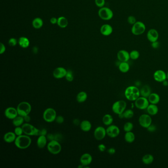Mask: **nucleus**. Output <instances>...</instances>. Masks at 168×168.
I'll use <instances>...</instances> for the list:
<instances>
[{"instance_id": "40", "label": "nucleus", "mask_w": 168, "mask_h": 168, "mask_svg": "<svg viewBox=\"0 0 168 168\" xmlns=\"http://www.w3.org/2000/svg\"><path fill=\"white\" fill-rule=\"evenodd\" d=\"M14 132L17 136L22 135L24 134L22 126L15 127V129L14 130Z\"/></svg>"}, {"instance_id": "10", "label": "nucleus", "mask_w": 168, "mask_h": 168, "mask_svg": "<svg viewBox=\"0 0 168 168\" xmlns=\"http://www.w3.org/2000/svg\"><path fill=\"white\" fill-rule=\"evenodd\" d=\"M149 100L147 98L144 97H139L135 101V106L138 109L140 110H146L149 105Z\"/></svg>"}, {"instance_id": "19", "label": "nucleus", "mask_w": 168, "mask_h": 168, "mask_svg": "<svg viewBox=\"0 0 168 168\" xmlns=\"http://www.w3.org/2000/svg\"><path fill=\"white\" fill-rule=\"evenodd\" d=\"M117 57L119 62H128L130 57V53L125 50H120L117 52Z\"/></svg>"}, {"instance_id": "43", "label": "nucleus", "mask_w": 168, "mask_h": 168, "mask_svg": "<svg viewBox=\"0 0 168 168\" xmlns=\"http://www.w3.org/2000/svg\"><path fill=\"white\" fill-rule=\"evenodd\" d=\"M64 118L63 116H61V115H60V116H57V117L56 118V122L59 124H62V123L64 122Z\"/></svg>"}, {"instance_id": "34", "label": "nucleus", "mask_w": 168, "mask_h": 168, "mask_svg": "<svg viewBox=\"0 0 168 168\" xmlns=\"http://www.w3.org/2000/svg\"><path fill=\"white\" fill-rule=\"evenodd\" d=\"M24 117L19 115L12 120V124L15 127L22 126L24 124Z\"/></svg>"}, {"instance_id": "8", "label": "nucleus", "mask_w": 168, "mask_h": 168, "mask_svg": "<svg viewBox=\"0 0 168 168\" xmlns=\"http://www.w3.org/2000/svg\"><path fill=\"white\" fill-rule=\"evenodd\" d=\"M146 30V25L143 22L137 21L132 25L131 32L133 35L139 36L144 34Z\"/></svg>"}, {"instance_id": "29", "label": "nucleus", "mask_w": 168, "mask_h": 168, "mask_svg": "<svg viewBox=\"0 0 168 168\" xmlns=\"http://www.w3.org/2000/svg\"><path fill=\"white\" fill-rule=\"evenodd\" d=\"M18 44L22 48H26L30 45V41L28 38L25 37H21L18 39Z\"/></svg>"}, {"instance_id": "55", "label": "nucleus", "mask_w": 168, "mask_h": 168, "mask_svg": "<svg viewBox=\"0 0 168 168\" xmlns=\"http://www.w3.org/2000/svg\"><path fill=\"white\" fill-rule=\"evenodd\" d=\"M50 22L51 23V24H57V22H58V19L55 18V17H52V18L50 20Z\"/></svg>"}, {"instance_id": "1", "label": "nucleus", "mask_w": 168, "mask_h": 168, "mask_svg": "<svg viewBox=\"0 0 168 168\" xmlns=\"http://www.w3.org/2000/svg\"><path fill=\"white\" fill-rule=\"evenodd\" d=\"M16 147L20 149H28L32 144V139L29 136L25 134L17 136L14 141Z\"/></svg>"}, {"instance_id": "33", "label": "nucleus", "mask_w": 168, "mask_h": 168, "mask_svg": "<svg viewBox=\"0 0 168 168\" xmlns=\"http://www.w3.org/2000/svg\"><path fill=\"white\" fill-rule=\"evenodd\" d=\"M134 115V113L133 111L131 109H128V110H125L123 113L118 115L119 118L125 119H130L132 118V117H133Z\"/></svg>"}, {"instance_id": "45", "label": "nucleus", "mask_w": 168, "mask_h": 168, "mask_svg": "<svg viewBox=\"0 0 168 168\" xmlns=\"http://www.w3.org/2000/svg\"><path fill=\"white\" fill-rule=\"evenodd\" d=\"M98 149H99L100 151L101 152H103L105 151L106 150V146L103 144H99V146H98Z\"/></svg>"}, {"instance_id": "46", "label": "nucleus", "mask_w": 168, "mask_h": 168, "mask_svg": "<svg viewBox=\"0 0 168 168\" xmlns=\"http://www.w3.org/2000/svg\"><path fill=\"white\" fill-rule=\"evenodd\" d=\"M147 130L149 132H154L156 131V127L154 125L151 124L150 126H149V127L147 128Z\"/></svg>"}, {"instance_id": "24", "label": "nucleus", "mask_w": 168, "mask_h": 168, "mask_svg": "<svg viewBox=\"0 0 168 168\" xmlns=\"http://www.w3.org/2000/svg\"><path fill=\"white\" fill-rule=\"evenodd\" d=\"M140 90L141 96L147 98H148L149 96L152 93L151 88L148 85H145L143 86Z\"/></svg>"}, {"instance_id": "6", "label": "nucleus", "mask_w": 168, "mask_h": 168, "mask_svg": "<svg viewBox=\"0 0 168 168\" xmlns=\"http://www.w3.org/2000/svg\"><path fill=\"white\" fill-rule=\"evenodd\" d=\"M57 116V113L55 109L52 108H48L44 111L42 117L46 122L52 123L55 121Z\"/></svg>"}, {"instance_id": "50", "label": "nucleus", "mask_w": 168, "mask_h": 168, "mask_svg": "<svg viewBox=\"0 0 168 168\" xmlns=\"http://www.w3.org/2000/svg\"><path fill=\"white\" fill-rule=\"evenodd\" d=\"M107 152H108V153L109 154H114L116 152V149H114V147H111V148L108 149Z\"/></svg>"}, {"instance_id": "49", "label": "nucleus", "mask_w": 168, "mask_h": 168, "mask_svg": "<svg viewBox=\"0 0 168 168\" xmlns=\"http://www.w3.org/2000/svg\"><path fill=\"white\" fill-rule=\"evenodd\" d=\"M6 50L5 45L3 43L0 44V54H3L5 53Z\"/></svg>"}, {"instance_id": "42", "label": "nucleus", "mask_w": 168, "mask_h": 168, "mask_svg": "<svg viewBox=\"0 0 168 168\" xmlns=\"http://www.w3.org/2000/svg\"><path fill=\"white\" fill-rule=\"evenodd\" d=\"M95 3L97 6L101 8L104 7L105 4V0H95Z\"/></svg>"}, {"instance_id": "14", "label": "nucleus", "mask_w": 168, "mask_h": 168, "mask_svg": "<svg viewBox=\"0 0 168 168\" xmlns=\"http://www.w3.org/2000/svg\"><path fill=\"white\" fill-rule=\"evenodd\" d=\"M67 70L62 67H59L55 68L53 71V76L56 79H62L66 77Z\"/></svg>"}, {"instance_id": "20", "label": "nucleus", "mask_w": 168, "mask_h": 168, "mask_svg": "<svg viewBox=\"0 0 168 168\" xmlns=\"http://www.w3.org/2000/svg\"><path fill=\"white\" fill-rule=\"evenodd\" d=\"M100 32L103 35L105 36H108L113 33V27L110 24H104L101 27Z\"/></svg>"}, {"instance_id": "37", "label": "nucleus", "mask_w": 168, "mask_h": 168, "mask_svg": "<svg viewBox=\"0 0 168 168\" xmlns=\"http://www.w3.org/2000/svg\"><path fill=\"white\" fill-rule=\"evenodd\" d=\"M134 128V125L132 122H127L125 123L123 126V130L125 132H131Z\"/></svg>"}, {"instance_id": "41", "label": "nucleus", "mask_w": 168, "mask_h": 168, "mask_svg": "<svg viewBox=\"0 0 168 168\" xmlns=\"http://www.w3.org/2000/svg\"><path fill=\"white\" fill-rule=\"evenodd\" d=\"M137 20H136V18L135 17H134L133 15H130L127 18V22H128L129 24H130V25H134L135 24L136 22H137Z\"/></svg>"}, {"instance_id": "52", "label": "nucleus", "mask_w": 168, "mask_h": 168, "mask_svg": "<svg viewBox=\"0 0 168 168\" xmlns=\"http://www.w3.org/2000/svg\"><path fill=\"white\" fill-rule=\"evenodd\" d=\"M62 138V136L60 134H56L55 135V140L60 141Z\"/></svg>"}, {"instance_id": "53", "label": "nucleus", "mask_w": 168, "mask_h": 168, "mask_svg": "<svg viewBox=\"0 0 168 168\" xmlns=\"http://www.w3.org/2000/svg\"><path fill=\"white\" fill-rule=\"evenodd\" d=\"M24 121H25V122H26V123H29L31 120V118L30 117V116H29V114L24 116Z\"/></svg>"}, {"instance_id": "22", "label": "nucleus", "mask_w": 168, "mask_h": 168, "mask_svg": "<svg viewBox=\"0 0 168 168\" xmlns=\"http://www.w3.org/2000/svg\"><path fill=\"white\" fill-rule=\"evenodd\" d=\"M47 139L45 136L41 135L38 137L37 140V146L39 149H44L47 144Z\"/></svg>"}, {"instance_id": "9", "label": "nucleus", "mask_w": 168, "mask_h": 168, "mask_svg": "<svg viewBox=\"0 0 168 168\" xmlns=\"http://www.w3.org/2000/svg\"><path fill=\"white\" fill-rule=\"evenodd\" d=\"M100 17L104 20H110L113 17V12L110 8L102 7L100 8L98 11Z\"/></svg>"}, {"instance_id": "4", "label": "nucleus", "mask_w": 168, "mask_h": 168, "mask_svg": "<svg viewBox=\"0 0 168 168\" xmlns=\"http://www.w3.org/2000/svg\"><path fill=\"white\" fill-rule=\"evenodd\" d=\"M17 108L18 115L24 117L30 114L32 111V106L29 103L23 101L18 104Z\"/></svg>"}, {"instance_id": "51", "label": "nucleus", "mask_w": 168, "mask_h": 168, "mask_svg": "<svg viewBox=\"0 0 168 168\" xmlns=\"http://www.w3.org/2000/svg\"><path fill=\"white\" fill-rule=\"evenodd\" d=\"M47 134V129L45 128H43V129L40 130V132H39V136H46Z\"/></svg>"}, {"instance_id": "58", "label": "nucleus", "mask_w": 168, "mask_h": 168, "mask_svg": "<svg viewBox=\"0 0 168 168\" xmlns=\"http://www.w3.org/2000/svg\"></svg>"}, {"instance_id": "36", "label": "nucleus", "mask_w": 168, "mask_h": 168, "mask_svg": "<svg viewBox=\"0 0 168 168\" xmlns=\"http://www.w3.org/2000/svg\"><path fill=\"white\" fill-rule=\"evenodd\" d=\"M57 25L61 28H66L68 25V19L64 17H61L58 18Z\"/></svg>"}, {"instance_id": "15", "label": "nucleus", "mask_w": 168, "mask_h": 168, "mask_svg": "<svg viewBox=\"0 0 168 168\" xmlns=\"http://www.w3.org/2000/svg\"><path fill=\"white\" fill-rule=\"evenodd\" d=\"M93 157L90 153L83 154L80 158V163L84 166V168H89L88 166L91 164Z\"/></svg>"}, {"instance_id": "57", "label": "nucleus", "mask_w": 168, "mask_h": 168, "mask_svg": "<svg viewBox=\"0 0 168 168\" xmlns=\"http://www.w3.org/2000/svg\"><path fill=\"white\" fill-rule=\"evenodd\" d=\"M167 80H168V72L167 73Z\"/></svg>"}, {"instance_id": "3", "label": "nucleus", "mask_w": 168, "mask_h": 168, "mask_svg": "<svg viewBox=\"0 0 168 168\" xmlns=\"http://www.w3.org/2000/svg\"><path fill=\"white\" fill-rule=\"evenodd\" d=\"M24 134L29 136H39L40 130L29 123H24L22 125Z\"/></svg>"}, {"instance_id": "47", "label": "nucleus", "mask_w": 168, "mask_h": 168, "mask_svg": "<svg viewBox=\"0 0 168 168\" xmlns=\"http://www.w3.org/2000/svg\"><path fill=\"white\" fill-rule=\"evenodd\" d=\"M151 47L154 49H157L160 47V43L158 41L151 42Z\"/></svg>"}, {"instance_id": "7", "label": "nucleus", "mask_w": 168, "mask_h": 168, "mask_svg": "<svg viewBox=\"0 0 168 168\" xmlns=\"http://www.w3.org/2000/svg\"><path fill=\"white\" fill-rule=\"evenodd\" d=\"M127 103L124 100H118L114 102L112 106V111L118 116L123 113L126 110Z\"/></svg>"}, {"instance_id": "35", "label": "nucleus", "mask_w": 168, "mask_h": 168, "mask_svg": "<svg viewBox=\"0 0 168 168\" xmlns=\"http://www.w3.org/2000/svg\"><path fill=\"white\" fill-rule=\"evenodd\" d=\"M44 24V22L42 19L39 17H37L33 20L32 25L34 28L39 29L42 27Z\"/></svg>"}, {"instance_id": "26", "label": "nucleus", "mask_w": 168, "mask_h": 168, "mask_svg": "<svg viewBox=\"0 0 168 168\" xmlns=\"http://www.w3.org/2000/svg\"><path fill=\"white\" fill-rule=\"evenodd\" d=\"M146 110L148 114L152 116H155L159 111V108H158L157 106L155 104H149L146 108Z\"/></svg>"}, {"instance_id": "2", "label": "nucleus", "mask_w": 168, "mask_h": 168, "mask_svg": "<svg viewBox=\"0 0 168 168\" xmlns=\"http://www.w3.org/2000/svg\"><path fill=\"white\" fill-rule=\"evenodd\" d=\"M125 97L130 101H135L140 97V90L136 86H129L124 92Z\"/></svg>"}, {"instance_id": "18", "label": "nucleus", "mask_w": 168, "mask_h": 168, "mask_svg": "<svg viewBox=\"0 0 168 168\" xmlns=\"http://www.w3.org/2000/svg\"><path fill=\"white\" fill-rule=\"evenodd\" d=\"M147 39L150 42H152L158 41L159 39V33L155 29H151L147 33Z\"/></svg>"}, {"instance_id": "5", "label": "nucleus", "mask_w": 168, "mask_h": 168, "mask_svg": "<svg viewBox=\"0 0 168 168\" xmlns=\"http://www.w3.org/2000/svg\"><path fill=\"white\" fill-rule=\"evenodd\" d=\"M47 149L49 152L52 154H58L61 151V145L59 141L55 140H52L47 143Z\"/></svg>"}, {"instance_id": "30", "label": "nucleus", "mask_w": 168, "mask_h": 168, "mask_svg": "<svg viewBox=\"0 0 168 168\" xmlns=\"http://www.w3.org/2000/svg\"><path fill=\"white\" fill-rule=\"evenodd\" d=\"M135 135L132 131L126 132V133L125 134V141L127 143L131 144L133 143L134 141H135Z\"/></svg>"}, {"instance_id": "31", "label": "nucleus", "mask_w": 168, "mask_h": 168, "mask_svg": "<svg viewBox=\"0 0 168 168\" xmlns=\"http://www.w3.org/2000/svg\"><path fill=\"white\" fill-rule=\"evenodd\" d=\"M113 118L111 114H106L103 117V123L106 126H110L113 124Z\"/></svg>"}, {"instance_id": "39", "label": "nucleus", "mask_w": 168, "mask_h": 168, "mask_svg": "<svg viewBox=\"0 0 168 168\" xmlns=\"http://www.w3.org/2000/svg\"><path fill=\"white\" fill-rule=\"evenodd\" d=\"M140 52L138 50H134L130 52V59L133 60H137L140 57Z\"/></svg>"}, {"instance_id": "44", "label": "nucleus", "mask_w": 168, "mask_h": 168, "mask_svg": "<svg viewBox=\"0 0 168 168\" xmlns=\"http://www.w3.org/2000/svg\"><path fill=\"white\" fill-rule=\"evenodd\" d=\"M17 39H15V38H11L9 41V44L11 47H14L17 45Z\"/></svg>"}, {"instance_id": "27", "label": "nucleus", "mask_w": 168, "mask_h": 168, "mask_svg": "<svg viewBox=\"0 0 168 168\" xmlns=\"http://www.w3.org/2000/svg\"><path fill=\"white\" fill-rule=\"evenodd\" d=\"M130 67L128 62H120L118 65V69L122 73H126L130 70Z\"/></svg>"}, {"instance_id": "23", "label": "nucleus", "mask_w": 168, "mask_h": 168, "mask_svg": "<svg viewBox=\"0 0 168 168\" xmlns=\"http://www.w3.org/2000/svg\"><path fill=\"white\" fill-rule=\"evenodd\" d=\"M80 128L81 130L84 132H88L91 130L92 124L91 122L88 120H84L81 121L80 124Z\"/></svg>"}, {"instance_id": "28", "label": "nucleus", "mask_w": 168, "mask_h": 168, "mask_svg": "<svg viewBox=\"0 0 168 168\" xmlns=\"http://www.w3.org/2000/svg\"><path fill=\"white\" fill-rule=\"evenodd\" d=\"M88 98V95L85 91L80 92L77 94L76 97V100L79 103H83L87 100Z\"/></svg>"}, {"instance_id": "32", "label": "nucleus", "mask_w": 168, "mask_h": 168, "mask_svg": "<svg viewBox=\"0 0 168 168\" xmlns=\"http://www.w3.org/2000/svg\"><path fill=\"white\" fill-rule=\"evenodd\" d=\"M154 157L153 155L150 154H147L144 155L142 158V162L143 163L146 165H149L151 164L154 161Z\"/></svg>"}, {"instance_id": "12", "label": "nucleus", "mask_w": 168, "mask_h": 168, "mask_svg": "<svg viewBox=\"0 0 168 168\" xmlns=\"http://www.w3.org/2000/svg\"><path fill=\"white\" fill-rule=\"evenodd\" d=\"M107 135L111 138H116L120 134V129L118 126L111 124L106 129Z\"/></svg>"}, {"instance_id": "16", "label": "nucleus", "mask_w": 168, "mask_h": 168, "mask_svg": "<svg viewBox=\"0 0 168 168\" xmlns=\"http://www.w3.org/2000/svg\"><path fill=\"white\" fill-rule=\"evenodd\" d=\"M4 114L6 118L12 120L18 116L17 108L14 107H9L6 108Z\"/></svg>"}, {"instance_id": "25", "label": "nucleus", "mask_w": 168, "mask_h": 168, "mask_svg": "<svg viewBox=\"0 0 168 168\" xmlns=\"http://www.w3.org/2000/svg\"><path fill=\"white\" fill-rule=\"evenodd\" d=\"M148 100L150 104L157 105L160 101V97L157 93H151L148 97Z\"/></svg>"}, {"instance_id": "54", "label": "nucleus", "mask_w": 168, "mask_h": 168, "mask_svg": "<svg viewBox=\"0 0 168 168\" xmlns=\"http://www.w3.org/2000/svg\"><path fill=\"white\" fill-rule=\"evenodd\" d=\"M81 122L80 121V120L78 119L75 118L74 119L73 121V123L75 125V126H78L80 125Z\"/></svg>"}, {"instance_id": "21", "label": "nucleus", "mask_w": 168, "mask_h": 168, "mask_svg": "<svg viewBox=\"0 0 168 168\" xmlns=\"http://www.w3.org/2000/svg\"><path fill=\"white\" fill-rule=\"evenodd\" d=\"M17 136L15 135L14 132H6L4 136V140L6 143L10 144V143H14Z\"/></svg>"}, {"instance_id": "11", "label": "nucleus", "mask_w": 168, "mask_h": 168, "mask_svg": "<svg viewBox=\"0 0 168 168\" xmlns=\"http://www.w3.org/2000/svg\"><path fill=\"white\" fill-rule=\"evenodd\" d=\"M152 121V119L151 116L149 114H141L139 118V123L140 126L146 129L151 124Z\"/></svg>"}, {"instance_id": "48", "label": "nucleus", "mask_w": 168, "mask_h": 168, "mask_svg": "<svg viewBox=\"0 0 168 168\" xmlns=\"http://www.w3.org/2000/svg\"><path fill=\"white\" fill-rule=\"evenodd\" d=\"M46 136H47V140H48L49 141L55 140V135H53L52 134H47Z\"/></svg>"}, {"instance_id": "17", "label": "nucleus", "mask_w": 168, "mask_h": 168, "mask_svg": "<svg viewBox=\"0 0 168 168\" xmlns=\"http://www.w3.org/2000/svg\"><path fill=\"white\" fill-rule=\"evenodd\" d=\"M153 78L157 82L162 83L167 80V73L162 70H158L153 74Z\"/></svg>"}, {"instance_id": "56", "label": "nucleus", "mask_w": 168, "mask_h": 168, "mask_svg": "<svg viewBox=\"0 0 168 168\" xmlns=\"http://www.w3.org/2000/svg\"><path fill=\"white\" fill-rule=\"evenodd\" d=\"M162 83H163V85L165 86H167L168 85V82L166 80H165V81H164Z\"/></svg>"}, {"instance_id": "13", "label": "nucleus", "mask_w": 168, "mask_h": 168, "mask_svg": "<svg viewBox=\"0 0 168 168\" xmlns=\"http://www.w3.org/2000/svg\"><path fill=\"white\" fill-rule=\"evenodd\" d=\"M107 135L106 129L103 126H98L95 129L94 137L97 141L103 140Z\"/></svg>"}, {"instance_id": "38", "label": "nucleus", "mask_w": 168, "mask_h": 168, "mask_svg": "<svg viewBox=\"0 0 168 168\" xmlns=\"http://www.w3.org/2000/svg\"><path fill=\"white\" fill-rule=\"evenodd\" d=\"M65 78H66V80L68 82H72L74 80V74L73 71L71 70H68Z\"/></svg>"}]
</instances>
